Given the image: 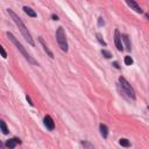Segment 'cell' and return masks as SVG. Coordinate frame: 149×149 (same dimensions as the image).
<instances>
[{
    "label": "cell",
    "mask_w": 149,
    "mask_h": 149,
    "mask_svg": "<svg viewBox=\"0 0 149 149\" xmlns=\"http://www.w3.org/2000/svg\"><path fill=\"white\" fill-rule=\"evenodd\" d=\"M7 12H8V14L11 15V18L13 19V21H14L15 23H16V26L19 27V29H20V32H21V34L23 35V37L26 38V41H27L28 43L30 44V46H35V42H34V40H33V37H32V35H30V33L28 32V28L25 26V23L22 22V20L20 19L19 16H18L16 14H15L14 12L12 11V9H7Z\"/></svg>",
    "instance_id": "6da1fadb"
},
{
    "label": "cell",
    "mask_w": 149,
    "mask_h": 149,
    "mask_svg": "<svg viewBox=\"0 0 149 149\" xmlns=\"http://www.w3.org/2000/svg\"><path fill=\"white\" fill-rule=\"evenodd\" d=\"M6 35H7V37H8L9 40H11L12 42L14 43V46L16 47V48H18V50H19L20 53H21V54L23 55V57H25V58L27 59V61L29 62V63H32V64H35V65H38V64H37V62H36L35 59H34L33 57L30 56V55L28 54V53H27V51H26V50H25V48H23V47H22V44L20 43L19 41H18L16 38L14 37V35H13L12 33H9V32H8V33H6Z\"/></svg>",
    "instance_id": "7a4b0ae2"
},
{
    "label": "cell",
    "mask_w": 149,
    "mask_h": 149,
    "mask_svg": "<svg viewBox=\"0 0 149 149\" xmlns=\"http://www.w3.org/2000/svg\"><path fill=\"white\" fill-rule=\"evenodd\" d=\"M119 83H120V85H121V91H124L127 95V97H129L130 99L135 100V98H136V97H135V92H134V90H133V87L130 86V84L126 80V78L119 77Z\"/></svg>",
    "instance_id": "3957f363"
},
{
    "label": "cell",
    "mask_w": 149,
    "mask_h": 149,
    "mask_svg": "<svg viewBox=\"0 0 149 149\" xmlns=\"http://www.w3.org/2000/svg\"><path fill=\"white\" fill-rule=\"evenodd\" d=\"M56 40H57V42H58L59 48L67 53L68 51V42H67V37H65V32H64V29L62 27H59L58 29H57Z\"/></svg>",
    "instance_id": "277c9868"
},
{
    "label": "cell",
    "mask_w": 149,
    "mask_h": 149,
    "mask_svg": "<svg viewBox=\"0 0 149 149\" xmlns=\"http://www.w3.org/2000/svg\"><path fill=\"white\" fill-rule=\"evenodd\" d=\"M114 42H115V47L119 51H122L124 48H122V43H121V35H120V32L118 29H115L114 32Z\"/></svg>",
    "instance_id": "5b68a950"
},
{
    "label": "cell",
    "mask_w": 149,
    "mask_h": 149,
    "mask_svg": "<svg viewBox=\"0 0 149 149\" xmlns=\"http://www.w3.org/2000/svg\"><path fill=\"white\" fill-rule=\"evenodd\" d=\"M43 121H44V126L48 128L49 130H54L55 124H54V120L51 119V117H50V115H46V117H44Z\"/></svg>",
    "instance_id": "8992f818"
},
{
    "label": "cell",
    "mask_w": 149,
    "mask_h": 149,
    "mask_svg": "<svg viewBox=\"0 0 149 149\" xmlns=\"http://www.w3.org/2000/svg\"><path fill=\"white\" fill-rule=\"evenodd\" d=\"M21 143V141H20V139L18 137H14V139H11V140L6 141V143H5V146H6L8 149H14L15 146L16 145H20Z\"/></svg>",
    "instance_id": "52a82bcc"
},
{
    "label": "cell",
    "mask_w": 149,
    "mask_h": 149,
    "mask_svg": "<svg viewBox=\"0 0 149 149\" xmlns=\"http://www.w3.org/2000/svg\"><path fill=\"white\" fill-rule=\"evenodd\" d=\"M38 41H40V43H41V44H42V47H43V49H44V51H46V53H47V54H48V55H49V56H50V57H51V58H54V54H53V51H51V50H50V49H49V48H48V46H47V44H46V42H44V40H43V37H41V36H40V37H38Z\"/></svg>",
    "instance_id": "ba28073f"
},
{
    "label": "cell",
    "mask_w": 149,
    "mask_h": 149,
    "mask_svg": "<svg viewBox=\"0 0 149 149\" xmlns=\"http://www.w3.org/2000/svg\"><path fill=\"white\" fill-rule=\"evenodd\" d=\"M127 5H128L129 7H132V8L134 9V11L136 12V13H142V9H141V7L139 6V5H137L135 1H133V0H128V1H127Z\"/></svg>",
    "instance_id": "9c48e42d"
},
{
    "label": "cell",
    "mask_w": 149,
    "mask_h": 149,
    "mask_svg": "<svg viewBox=\"0 0 149 149\" xmlns=\"http://www.w3.org/2000/svg\"><path fill=\"white\" fill-rule=\"evenodd\" d=\"M99 129H100V134L104 139H106L107 136H108V128H107L106 125L101 124L100 126H99Z\"/></svg>",
    "instance_id": "30bf717a"
},
{
    "label": "cell",
    "mask_w": 149,
    "mask_h": 149,
    "mask_svg": "<svg viewBox=\"0 0 149 149\" xmlns=\"http://www.w3.org/2000/svg\"><path fill=\"white\" fill-rule=\"evenodd\" d=\"M23 11H25L26 14H28L29 16H32V18H36V13L34 9H32L30 7H28V6H25L23 7Z\"/></svg>",
    "instance_id": "8fae6325"
},
{
    "label": "cell",
    "mask_w": 149,
    "mask_h": 149,
    "mask_svg": "<svg viewBox=\"0 0 149 149\" xmlns=\"http://www.w3.org/2000/svg\"><path fill=\"white\" fill-rule=\"evenodd\" d=\"M122 40H124L125 44H126V49H127L128 51H130V49H132V44H130L129 37H128L127 35H122Z\"/></svg>",
    "instance_id": "7c38bea8"
},
{
    "label": "cell",
    "mask_w": 149,
    "mask_h": 149,
    "mask_svg": "<svg viewBox=\"0 0 149 149\" xmlns=\"http://www.w3.org/2000/svg\"><path fill=\"white\" fill-rule=\"evenodd\" d=\"M119 143L122 146V147H126V148H128V147H130V142L127 140V139H120V141H119Z\"/></svg>",
    "instance_id": "4fadbf2b"
},
{
    "label": "cell",
    "mask_w": 149,
    "mask_h": 149,
    "mask_svg": "<svg viewBox=\"0 0 149 149\" xmlns=\"http://www.w3.org/2000/svg\"><path fill=\"white\" fill-rule=\"evenodd\" d=\"M0 126H1V130H2V133H4L5 135L6 134H8V129H7V126H6V124H5V121H0Z\"/></svg>",
    "instance_id": "5bb4252c"
},
{
    "label": "cell",
    "mask_w": 149,
    "mask_h": 149,
    "mask_svg": "<svg viewBox=\"0 0 149 149\" xmlns=\"http://www.w3.org/2000/svg\"><path fill=\"white\" fill-rule=\"evenodd\" d=\"M101 54H103V56L105 57V58H111V57H112V54L109 53V51L105 50V49H103V50H101Z\"/></svg>",
    "instance_id": "9a60e30c"
},
{
    "label": "cell",
    "mask_w": 149,
    "mask_h": 149,
    "mask_svg": "<svg viewBox=\"0 0 149 149\" xmlns=\"http://www.w3.org/2000/svg\"><path fill=\"white\" fill-rule=\"evenodd\" d=\"M125 64L126 65H132L133 64V58L130 56H126L125 57Z\"/></svg>",
    "instance_id": "2e32d148"
},
{
    "label": "cell",
    "mask_w": 149,
    "mask_h": 149,
    "mask_svg": "<svg viewBox=\"0 0 149 149\" xmlns=\"http://www.w3.org/2000/svg\"><path fill=\"white\" fill-rule=\"evenodd\" d=\"M97 40L99 41V43H100V44H103L104 47H106V42L103 40V36H101L100 34H97Z\"/></svg>",
    "instance_id": "e0dca14e"
},
{
    "label": "cell",
    "mask_w": 149,
    "mask_h": 149,
    "mask_svg": "<svg viewBox=\"0 0 149 149\" xmlns=\"http://www.w3.org/2000/svg\"><path fill=\"white\" fill-rule=\"evenodd\" d=\"M105 25V21H104L103 18H98V26L99 27H101V26Z\"/></svg>",
    "instance_id": "ac0fdd59"
},
{
    "label": "cell",
    "mask_w": 149,
    "mask_h": 149,
    "mask_svg": "<svg viewBox=\"0 0 149 149\" xmlns=\"http://www.w3.org/2000/svg\"><path fill=\"white\" fill-rule=\"evenodd\" d=\"M83 145H84V147H85L86 149H95V148H93L89 142H83Z\"/></svg>",
    "instance_id": "d6986e66"
},
{
    "label": "cell",
    "mask_w": 149,
    "mask_h": 149,
    "mask_svg": "<svg viewBox=\"0 0 149 149\" xmlns=\"http://www.w3.org/2000/svg\"><path fill=\"white\" fill-rule=\"evenodd\" d=\"M0 51H1V55H2V57H4V58H6V57H7V55H6V51H5L4 47H0Z\"/></svg>",
    "instance_id": "ffe728a7"
},
{
    "label": "cell",
    "mask_w": 149,
    "mask_h": 149,
    "mask_svg": "<svg viewBox=\"0 0 149 149\" xmlns=\"http://www.w3.org/2000/svg\"><path fill=\"white\" fill-rule=\"evenodd\" d=\"M26 99H27V101H28V103H29V105H30V106H34V104L32 103V99H30L29 97H28V96H26Z\"/></svg>",
    "instance_id": "44dd1931"
},
{
    "label": "cell",
    "mask_w": 149,
    "mask_h": 149,
    "mask_svg": "<svg viewBox=\"0 0 149 149\" xmlns=\"http://www.w3.org/2000/svg\"><path fill=\"white\" fill-rule=\"evenodd\" d=\"M113 65H114V68H117V69H119V64H118V62H114V63H113Z\"/></svg>",
    "instance_id": "7402d4cb"
},
{
    "label": "cell",
    "mask_w": 149,
    "mask_h": 149,
    "mask_svg": "<svg viewBox=\"0 0 149 149\" xmlns=\"http://www.w3.org/2000/svg\"><path fill=\"white\" fill-rule=\"evenodd\" d=\"M53 20H56L57 21V20H58V16H57V15H53Z\"/></svg>",
    "instance_id": "603a6c76"
},
{
    "label": "cell",
    "mask_w": 149,
    "mask_h": 149,
    "mask_svg": "<svg viewBox=\"0 0 149 149\" xmlns=\"http://www.w3.org/2000/svg\"><path fill=\"white\" fill-rule=\"evenodd\" d=\"M148 109H149V107H148Z\"/></svg>",
    "instance_id": "cb8c5ba5"
}]
</instances>
